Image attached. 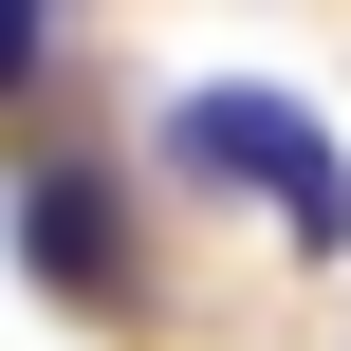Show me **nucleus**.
<instances>
[{
  "mask_svg": "<svg viewBox=\"0 0 351 351\" xmlns=\"http://www.w3.org/2000/svg\"><path fill=\"white\" fill-rule=\"evenodd\" d=\"M167 148H185L204 185H241L259 222H296L315 259L351 241V148L315 130V111H296V93H259V74H204V93L167 111Z\"/></svg>",
  "mask_w": 351,
  "mask_h": 351,
  "instance_id": "1",
  "label": "nucleus"
},
{
  "mask_svg": "<svg viewBox=\"0 0 351 351\" xmlns=\"http://www.w3.org/2000/svg\"><path fill=\"white\" fill-rule=\"evenodd\" d=\"M19 259H37L56 315H111V296H130V204H111L93 148H37V167H19Z\"/></svg>",
  "mask_w": 351,
  "mask_h": 351,
  "instance_id": "2",
  "label": "nucleus"
},
{
  "mask_svg": "<svg viewBox=\"0 0 351 351\" xmlns=\"http://www.w3.org/2000/svg\"><path fill=\"white\" fill-rule=\"evenodd\" d=\"M19 56H56V0H19Z\"/></svg>",
  "mask_w": 351,
  "mask_h": 351,
  "instance_id": "3",
  "label": "nucleus"
}]
</instances>
